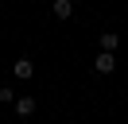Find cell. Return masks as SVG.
<instances>
[{
  "label": "cell",
  "instance_id": "cell-1",
  "mask_svg": "<svg viewBox=\"0 0 128 124\" xmlns=\"http://www.w3.org/2000/svg\"><path fill=\"white\" fill-rule=\"evenodd\" d=\"M93 70L97 74H112V70H116V58H112V50H101L93 58Z\"/></svg>",
  "mask_w": 128,
  "mask_h": 124
},
{
  "label": "cell",
  "instance_id": "cell-2",
  "mask_svg": "<svg viewBox=\"0 0 128 124\" xmlns=\"http://www.w3.org/2000/svg\"><path fill=\"white\" fill-rule=\"evenodd\" d=\"M12 74H16L20 82H27V78L35 74V66H31V58H16V62H12Z\"/></svg>",
  "mask_w": 128,
  "mask_h": 124
},
{
  "label": "cell",
  "instance_id": "cell-3",
  "mask_svg": "<svg viewBox=\"0 0 128 124\" xmlns=\"http://www.w3.org/2000/svg\"><path fill=\"white\" fill-rule=\"evenodd\" d=\"M50 12H54L58 20H70V16H74V0H54V4H50Z\"/></svg>",
  "mask_w": 128,
  "mask_h": 124
},
{
  "label": "cell",
  "instance_id": "cell-4",
  "mask_svg": "<svg viewBox=\"0 0 128 124\" xmlns=\"http://www.w3.org/2000/svg\"><path fill=\"white\" fill-rule=\"evenodd\" d=\"M97 43H101V50H116L120 35H116V31H101V39H97Z\"/></svg>",
  "mask_w": 128,
  "mask_h": 124
},
{
  "label": "cell",
  "instance_id": "cell-5",
  "mask_svg": "<svg viewBox=\"0 0 128 124\" xmlns=\"http://www.w3.org/2000/svg\"><path fill=\"white\" fill-rule=\"evenodd\" d=\"M16 112H20V116H31V112H35V97H20V101H16Z\"/></svg>",
  "mask_w": 128,
  "mask_h": 124
},
{
  "label": "cell",
  "instance_id": "cell-6",
  "mask_svg": "<svg viewBox=\"0 0 128 124\" xmlns=\"http://www.w3.org/2000/svg\"><path fill=\"white\" fill-rule=\"evenodd\" d=\"M0 105H12V85H4V89H0Z\"/></svg>",
  "mask_w": 128,
  "mask_h": 124
}]
</instances>
